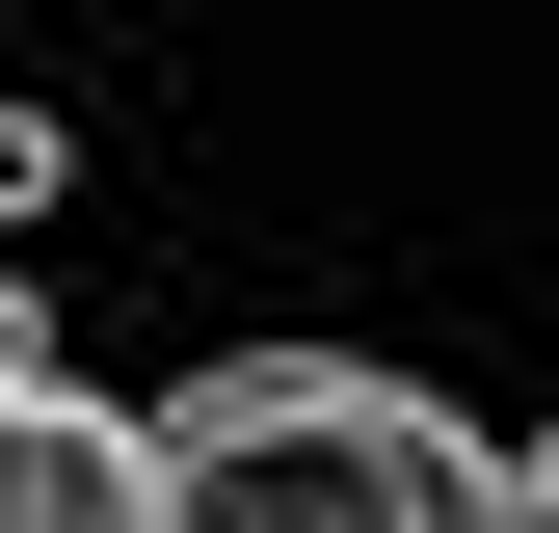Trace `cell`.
Listing matches in <instances>:
<instances>
[{"instance_id": "6da1fadb", "label": "cell", "mask_w": 559, "mask_h": 533, "mask_svg": "<svg viewBox=\"0 0 559 533\" xmlns=\"http://www.w3.org/2000/svg\"><path fill=\"white\" fill-rule=\"evenodd\" d=\"M160 533H533V481L373 347H214L160 400Z\"/></svg>"}, {"instance_id": "7a4b0ae2", "label": "cell", "mask_w": 559, "mask_h": 533, "mask_svg": "<svg viewBox=\"0 0 559 533\" xmlns=\"http://www.w3.org/2000/svg\"><path fill=\"white\" fill-rule=\"evenodd\" d=\"M0 533H160V427L0 347Z\"/></svg>"}]
</instances>
